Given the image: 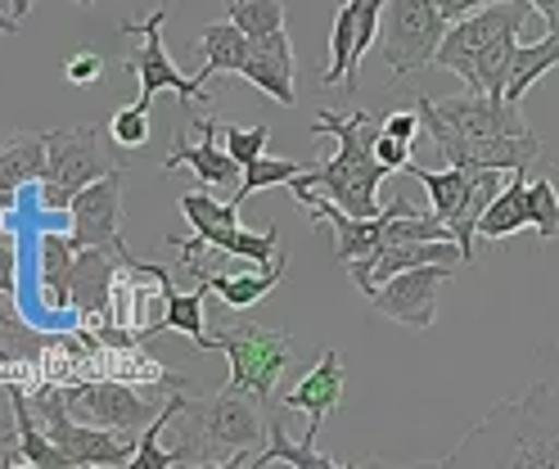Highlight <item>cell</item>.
Wrapping results in <instances>:
<instances>
[{
  "instance_id": "6da1fadb",
  "label": "cell",
  "mask_w": 559,
  "mask_h": 469,
  "mask_svg": "<svg viewBox=\"0 0 559 469\" xmlns=\"http://www.w3.org/2000/svg\"><path fill=\"white\" fill-rule=\"evenodd\" d=\"M438 465L559 469V384L537 379L528 392L501 397Z\"/></svg>"
},
{
  "instance_id": "7a4b0ae2",
  "label": "cell",
  "mask_w": 559,
  "mask_h": 469,
  "mask_svg": "<svg viewBox=\"0 0 559 469\" xmlns=\"http://www.w3.org/2000/svg\"><path fill=\"white\" fill-rule=\"evenodd\" d=\"M317 136H334V159L317 163V167H302L289 190H317L325 199H334L343 212L353 216H379V186L389 167L374 159V136H379V118L370 108H353V114H330L321 108L317 122H311Z\"/></svg>"
},
{
  "instance_id": "3957f363",
  "label": "cell",
  "mask_w": 559,
  "mask_h": 469,
  "mask_svg": "<svg viewBox=\"0 0 559 469\" xmlns=\"http://www.w3.org/2000/svg\"><path fill=\"white\" fill-rule=\"evenodd\" d=\"M213 348L230 356L226 388L253 392L262 407H271L280 375L294 366V335L275 330V325H258V320H230L226 330L213 335Z\"/></svg>"
},
{
  "instance_id": "277c9868",
  "label": "cell",
  "mask_w": 559,
  "mask_h": 469,
  "mask_svg": "<svg viewBox=\"0 0 559 469\" xmlns=\"http://www.w3.org/2000/svg\"><path fill=\"white\" fill-rule=\"evenodd\" d=\"M118 144H104V131L82 122V127H55L46 131V172H41V203L46 208H68L91 180L104 172L122 167L114 159Z\"/></svg>"
},
{
  "instance_id": "5b68a950",
  "label": "cell",
  "mask_w": 559,
  "mask_h": 469,
  "mask_svg": "<svg viewBox=\"0 0 559 469\" xmlns=\"http://www.w3.org/2000/svg\"><path fill=\"white\" fill-rule=\"evenodd\" d=\"M406 172L429 190L433 212L451 226V235H456V244H461V253H465V267H474V262H478V253H474L478 216L487 212V203L497 199L501 176H510V172H492V167L469 172V167H451V163H447L442 172H429V167L411 163Z\"/></svg>"
},
{
  "instance_id": "8992f818",
  "label": "cell",
  "mask_w": 559,
  "mask_h": 469,
  "mask_svg": "<svg viewBox=\"0 0 559 469\" xmlns=\"http://www.w3.org/2000/svg\"><path fill=\"white\" fill-rule=\"evenodd\" d=\"M447 36V19L438 0H383L379 23V63L389 82L415 78L438 59V46Z\"/></svg>"
},
{
  "instance_id": "52a82bcc",
  "label": "cell",
  "mask_w": 559,
  "mask_h": 469,
  "mask_svg": "<svg viewBox=\"0 0 559 469\" xmlns=\"http://www.w3.org/2000/svg\"><path fill=\"white\" fill-rule=\"evenodd\" d=\"M158 388H190V379L167 375ZM158 388L122 384V379H86V384H63V397H68V411H73L78 420H86V424L140 433L167 407V397H158Z\"/></svg>"
},
{
  "instance_id": "ba28073f",
  "label": "cell",
  "mask_w": 559,
  "mask_h": 469,
  "mask_svg": "<svg viewBox=\"0 0 559 469\" xmlns=\"http://www.w3.org/2000/svg\"><path fill=\"white\" fill-rule=\"evenodd\" d=\"M167 19H171L167 5H158L145 23L122 19V36H131V42H135L127 68L135 72V82H140V104L150 108L158 91H177L190 108H213L217 99H213V91H207V82H199L194 72L186 78V72L167 59V46H163V27H167Z\"/></svg>"
},
{
  "instance_id": "9c48e42d",
  "label": "cell",
  "mask_w": 559,
  "mask_h": 469,
  "mask_svg": "<svg viewBox=\"0 0 559 469\" xmlns=\"http://www.w3.org/2000/svg\"><path fill=\"white\" fill-rule=\"evenodd\" d=\"M122 186H127V167H114L99 180H91V186L68 203V212H73V244L78 248L95 244V248L118 253V258L127 262V271L140 280L145 275V262L131 258L127 244H122Z\"/></svg>"
},
{
  "instance_id": "30bf717a",
  "label": "cell",
  "mask_w": 559,
  "mask_h": 469,
  "mask_svg": "<svg viewBox=\"0 0 559 469\" xmlns=\"http://www.w3.org/2000/svg\"><path fill=\"white\" fill-rule=\"evenodd\" d=\"M199 411H203V433H207V447H213V460L222 465L253 460L258 443H266V415H262L266 407L253 392L222 388L217 397H203Z\"/></svg>"
},
{
  "instance_id": "8fae6325",
  "label": "cell",
  "mask_w": 559,
  "mask_h": 469,
  "mask_svg": "<svg viewBox=\"0 0 559 469\" xmlns=\"http://www.w3.org/2000/svg\"><path fill=\"white\" fill-rule=\"evenodd\" d=\"M533 5L528 0H501V5H483L456 23H447V36H442V46H438V68L447 72H456L461 82H469V72H474V59L483 55V46H492L501 32H523V23H528Z\"/></svg>"
},
{
  "instance_id": "7c38bea8",
  "label": "cell",
  "mask_w": 559,
  "mask_h": 469,
  "mask_svg": "<svg viewBox=\"0 0 559 469\" xmlns=\"http://www.w3.org/2000/svg\"><path fill=\"white\" fill-rule=\"evenodd\" d=\"M451 262H429V267H411V271H397L393 280H383L374 294H370V307L379 316H389L406 330H429L433 316H438V289L451 280Z\"/></svg>"
},
{
  "instance_id": "4fadbf2b",
  "label": "cell",
  "mask_w": 559,
  "mask_h": 469,
  "mask_svg": "<svg viewBox=\"0 0 559 469\" xmlns=\"http://www.w3.org/2000/svg\"><path fill=\"white\" fill-rule=\"evenodd\" d=\"M194 131H199V140H190V136H171V154L163 159V172L194 167V176L203 180L207 190L239 186L243 167L230 159V150L222 144V122H217V118H194Z\"/></svg>"
},
{
  "instance_id": "5bb4252c",
  "label": "cell",
  "mask_w": 559,
  "mask_h": 469,
  "mask_svg": "<svg viewBox=\"0 0 559 469\" xmlns=\"http://www.w3.org/2000/svg\"><path fill=\"white\" fill-rule=\"evenodd\" d=\"M343 384H347V371H343V352L338 348H325L285 397V411H302L307 415V433L302 443H317L321 438V424L343 407Z\"/></svg>"
},
{
  "instance_id": "9a60e30c",
  "label": "cell",
  "mask_w": 559,
  "mask_h": 469,
  "mask_svg": "<svg viewBox=\"0 0 559 469\" xmlns=\"http://www.w3.org/2000/svg\"><path fill=\"white\" fill-rule=\"evenodd\" d=\"M429 262H451V267H461V262H465V253H461L456 239H397V244H383L370 262L347 267V275H353V284L370 298L374 289H379L383 280H393L397 271L429 267Z\"/></svg>"
},
{
  "instance_id": "2e32d148",
  "label": "cell",
  "mask_w": 559,
  "mask_h": 469,
  "mask_svg": "<svg viewBox=\"0 0 559 469\" xmlns=\"http://www.w3.org/2000/svg\"><path fill=\"white\" fill-rule=\"evenodd\" d=\"M19 253H14V239L0 235V352L10 361H37L55 339L32 330L19 312Z\"/></svg>"
},
{
  "instance_id": "e0dca14e",
  "label": "cell",
  "mask_w": 559,
  "mask_h": 469,
  "mask_svg": "<svg viewBox=\"0 0 559 469\" xmlns=\"http://www.w3.org/2000/svg\"><path fill=\"white\" fill-rule=\"evenodd\" d=\"M118 267H127L109 248H78L73 267V312L82 320H114V289H118Z\"/></svg>"
},
{
  "instance_id": "ac0fdd59",
  "label": "cell",
  "mask_w": 559,
  "mask_h": 469,
  "mask_svg": "<svg viewBox=\"0 0 559 469\" xmlns=\"http://www.w3.org/2000/svg\"><path fill=\"white\" fill-rule=\"evenodd\" d=\"M239 78L249 82V86H258L262 95H271L275 104L294 108V99H298V72H294L289 32L280 27V32L262 36V42H253L249 59H243V68H239Z\"/></svg>"
},
{
  "instance_id": "d6986e66",
  "label": "cell",
  "mask_w": 559,
  "mask_h": 469,
  "mask_svg": "<svg viewBox=\"0 0 559 469\" xmlns=\"http://www.w3.org/2000/svg\"><path fill=\"white\" fill-rule=\"evenodd\" d=\"M181 212H186V222L194 226V239H171V248H177V258L181 262H190V258H199L203 248H217V253H226L230 248V239H235V231H239V203H217L213 195H186L181 199Z\"/></svg>"
},
{
  "instance_id": "ffe728a7",
  "label": "cell",
  "mask_w": 559,
  "mask_h": 469,
  "mask_svg": "<svg viewBox=\"0 0 559 469\" xmlns=\"http://www.w3.org/2000/svg\"><path fill=\"white\" fill-rule=\"evenodd\" d=\"M154 294L163 298V316L154 320V325H140V343L145 339H154V335H163V330H181L194 348H213V335L203 330V298H207V284L203 289H194V294H177V289H171V275H167V267H158L154 271Z\"/></svg>"
},
{
  "instance_id": "44dd1931",
  "label": "cell",
  "mask_w": 559,
  "mask_h": 469,
  "mask_svg": "<svg viewBox=\"0 0 559 469\" xmlns=\"http://www.w3.org/2000/svg\"><path fill=\"white\" fill-rule=\"evenodd\" d=\"M10 407H14V452L5 456V465L27 460L32 469H73V456L46 433V424L37 420L32 397L23 388H10Z\"/></svg>"
},
{
  "instance_id": "7402d4cb",
  "label": "cell",
  "mask_w": 559,
  "mask_h": 469,
  "mask_svg": "<svg viewBox=\"0 0 559 469\" xmlns=\"http://www.w3.org/2000/svg\"><path fill=\"white\" fill-rule=\"evenodd\" d=\"M73 267H78V244L63 231L41 235V307L50 316L73 312Z\"/></svg>"
},
{
  "instance_id": "603a6c76",
  "label": "cell",
  "mask_w": 559,
  "mask_h": 469,
  "mask_svg": "<svg viewBox=\"0 0 559 469\" xmlns=\"http://www.w3.org/2000/svg\"><path fill=\"white\" fill-rule=\"evenodd\" d=\"M46 172V131H19L0 144V212L14 208V195L27 180H41Z\"/></svg>"
},
{
  "instance_id": "cb8c5ba5",
  "label": "cell",
  "mask_w": 559,
  "mask_h": 469,
  "mask_svg": "<svg viewBox=\"0 0 559 469\" xmlns=\"http://www.w3.org/2000/svg\"><path fill=\"white\" fill-rule=\"evenodd\" d=\"M249 50H253V36H243L230 19L207 23V27L199 32V55H203V63L194 68V78H199V82H213V78H222V72L239 78V68H243V59H249Z\"/></svg>"
},
{
  "instance_id": "d4e9b609",
  "label": "cell",
  "mask_w": 559,
  "mask_h": 469,
  "mask_svg": "<svg viewBox=\"0 0 559 469\" xmlns=\"http://www.w3.org/2000/svg\"><path fill=\"white\" fill-rule=\"evenodd\" d=\"M285 271H289V258L280 253V258L271 262V267H258V271H249V275H226V271H203L199 275V284H207L213 294L226 303V307H235V312H243V307H253V303H262L271 289L285 280Z\"/></svg>"
},
{
  "instance_id": "484cf974",
  "label": "cell",
  "mask_w": 559,
  "mask_h": 469,
  "mask_svg": "<svg viewBox=\"0 0 559 469\" xmlns=\"http://www.w3.org/2000/svg\"><path fill=\"white\" fill-rule=\"evenodd\" d=\"M528 172H510V186L497 190V199L487 203V212L478 216V235L483 239H510L519 231H528Z\"/></svg>"
},
{
  "instance_id": "4316f807",
  "label": "cell",
  "mask_w": 559,
  "mask_h": 469,
  "mask_svg": "<svg viewBox=\"0 0 559 469\" xmlns=\"http://www.w3.org/2000/svg\"><path fill=\"white\" fill-rule=\"evenodd\" d=\"M559 68V32H546V42L533 46H514V63H510V82H506V99L519 104L546 72Z\"/></svg>"
},
{
  "instance_id": "83f0119b",
  "label": "cell",
  "mask_w": 559,
  "mask_h": 469,
  "mask_svg": "<svg viewBox=\"0 0 559 469\" xmlns=\"http://www.w3.org/2000/svg\"><path fill=\"white\" fill-rule=\"evenodd\" d=\"M353 55H357V0H343L330 27V63L321 72V86H353Z\"/></svg>"
},
{
  "instance_id": "f1b7e54d",
  "label": "cell",
  "mask_w": 559,
  "mask_h": 469,
  "mask_svg": "<svg viewBox=\"0 0 559 469\" xmlns=\"http://www.w3.org/2000/svg\"><path fill=\"white\" fill-rule=\"evenodd\" d=\"M275 460H285V465H298V469H334V460L330 456H321L317 452V443H289V433H285V420L280 415H271L266 420V447L262 452H253V469H262V465H275Z\"/></svg>"
},
{
  "instance_id": "f546056e",
  "label": "cell",
  "mask_w": 559,
  "mask_h": 469,
  "mask_svg": "<svg viewBox=\"0 0 559 469\" xmlns=\"http://www.w3.org/2000/svg\"><path fill=\"white\" fill-rule=\"evenodd\" d=\"M514 46H519V32H501L492 46H483V55L474 59V72H469V91H483V95H497L506 99V82H510V63H514Z\"/></svg>"
},
{
  "instance_id": "4dcf8cb0",
  "label": "cell",
  "mask_w": 559,
  "mask_h": 469,
  "mask_svg": "<svg viewBox=\"0 0 559 469\" xmlns=\"http://www.w3.org/2000/svg\"><path fill=\"white\" fill-rule=\"evenodd\" d=\"M226 19H230L243 36L262 42V36H271V32L285 27L289 10H285V0H226Z\"/></svg>"
},
{
  "instance_id": "1f68e13d",
  "label": "cell",
  "mask_w": 559,
  "mask_h": 469,
  "mask_svg": "<svg viewBox=\"0 0 559 469\" xmlns=\"http://www.w3.org/2000/svg\"><path fill=\"white\" fill-rule=\"evenodd\" d=\"M302 172V163H294V159H253L249 167H243V176H239V186H235V195H230V203H243V199H253V195H262V190H271V186H289V180Z\"/></svg>"
},
{
  "instance_id": "d6a6232c",
  "label": "cell",
  "mask_w": 559,
  "mask_h": 469,
  "mask_svg": "<svg viewBox=\"0 0 559 469\" xmlns=\"http://www.w3.org/2000/svg\"><path fill=\"white\" fill-rule=\"evenodd\" d=\"M528 216L542 239H559V190L550 176H528Z\"/></svg>"
},
{
  "instance_id": "836d02e7",
  "label": "cell",
  "mask_w": 559,
  "mask_h": 469,
  "mask_svg": "<svg viewBox=\"0 0 559 469\" xmlns=\"http://www.w3.org/2000/svg\"><path fill=\"white\" fill-rule=\"evenodd\" d=\"M109 140L118 144V150L127 154V150H145L150 144V108L145 104H122L118 114L109 118Z\"/></svg>"
},
{
  "instance_id": "e575fe53",
  "label": "cell",
  "mask_w": 559,
  "mask_h": 469,
  "mask_svg": "<svg viewBox=\"0 0 559 469\" xmlns=\"http://www.w3.org/2000/svg\"><path fill=\"white\" fill-rule=\"evenodd\" d=\"M266 140H271V127L258 122V127H235V122H222V144L230 150V159L239 167H249L253 159L266 154Z\"/></svg>"
},
{
  "instance_id": "d590c367",
  "label": "cell",
  "mask_w": 559,
  "mask_h": 469,
  "mask_svg": "<svg viewBox=\"0 0 559 469\" xmlns=\"http://www.w3.org/2000/svg\"><path fill=\"white\" fill-rule=\"evenodd\" d=\"M63 78L73 86H95L104 78V55L99 50H78L63 59Z\"/></svg>"
},
{
  "instance_id": "8d00e7d4",
  "label": "cell",
  "mask_w": 559,
  "mask_h": 469,
  "mask_svg": "<svg viewBox=\"0 0 559 469\" xmlns=\"http://www.w3.org/2000/svg\"><path fill=\"white\" fill-rule=\"evenodd\" d=\"M374 159L389 167V172H406L415 159H411V140H397V136H389L379 127V136H374Z\"/></svg>"
},
{
  "instance_id": "74e56055",
  "label": "cell",
  "mask_w": 559,
  "mask_h": 469,
  "mask_svg": "<svg viewBox=\"0 0 559 469\" xmlns=\"http://www.w3.org/2000/svg\"><path fill=\"white\" fill-rule=\"evenodd\" d=\"M379 127L389 131V136H397V140H411L415 144V136H419V108H397V114H389V118H379Z\"/></svg>"
},
{
  "instance_id": "f35d334b",
  "label": "cell",
  "mask_w": 559,
  "mask_h": 469,
  "mask_svg": "<svg viewBox=\"0 0 559 469\" xmlns=\"http://www.w3.org/2000/svg\"><path fill=\"white\" fill-rule=\"evenodd\" d=\"M483 5H501V0H438V10H442L447 23H456V19H465V14L483 10Z\"/></svg>"
},
{
  "instance_id": "ab89813d",
  "label": "cell",
  "mask_w": 559,
  "mask_h": 469,
  "mask_svg": "<svg viewBox=\"0 0 559 469\" xmlns=\"http://www.w3.org/2000/svg\"><path fill=\"white\" fill-rule=\"evenodd\" d=\"M0 32H5V36H19V19H14V14H0Z\"/></svg>"
},
{
  "instance_id": "60d3db41",
  "label": "cell",
  "mask_w": 559,
  "mask_h": 469,
  "mask_svg": "<svg viewBox=\"0 0 559 469\" xmlns=\"http://www.w3.org/2000/svg\"><path fill=\"white\" fill-rule=\"evenodd\" d=\"M542 19H546V32H559V5H555V10H546Z\"/></svg>"
},
{
  "instance_id": "b9f144b4",
  "label": "cell",
  "mask_w": 559,
  "mask_h": 469,
  "mask_svg": "<svg viewBox=\"0 0 559 469\" xmlns=\"http://www.w3.org/2000/svg\"><path fill=\"white\" fill-rule=\"evenodd\" d=\"M27 10H32V0H14V19H19V23L27 19Z\"/></svg>"
},
{
  "instance_id": "7bdbcfd3",
  "label": "cell",
  "mask_w": 559,
  "mask_h": 469,
  "mask_svg": "<svg viewBox=\"0 0 559 469\" xmlns=\"http://www.w3.org/2000/svg\"><path fill=\"white\" fill-rule=\"evenodd\" d=\"M528 5H533L537 14H546V10H555V5H559V0H528Z\"/></svg>"
},
{
  "instance_id": "ee69618b",
  "label": "cell",
  "mask_w": 559,
  "mask_h": 469,
  "mask_svg": "<svg viewBox=\"0 0 559 469\" xmlns=\"http://www.w3.org/2000/svg\"><path fill=\"white\" fill-rule=\"evenodd\" d=\"M0 443H10V452H14V433H5V420H0ZM5 452V456H10Z\"/></svg>"
},
{
  "instance_id": "f6af8a7d",
  "label": "cell",
  "mask_w": 559,
  "mask_h": 469,
  "mask_svg": "<svg viewBox=\"0 0 559 469\" xmlns=\"http://www.w3.org/2000/svg\"><path fill=\"white\" fill-rule=\"evenodd\" d=\"M73 5H82V10H86V5H95V0H73Z\"/></svg>"
}]
</instances>
